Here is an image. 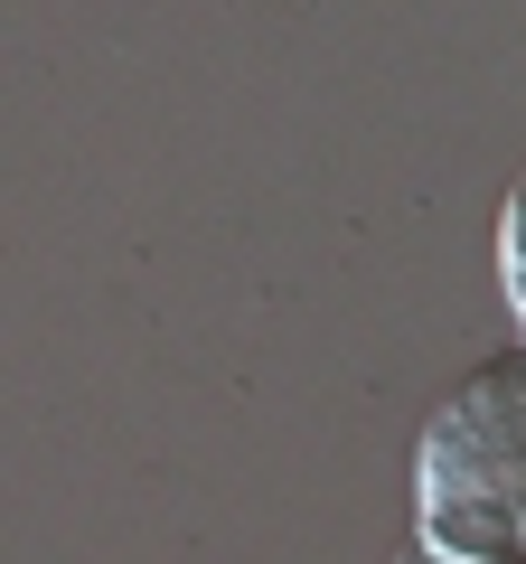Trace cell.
<instances>
[{"instance_id":"obj_2","label":"cell","mask_w":526,"mask_h":564,"mask_svg":"<svg viewBox=\"0 0 526 564\" xmlns=\"http://www.w3.org/2000/svg\"><path fill=\"white\" fill-rule=\"evenodd\" d=\"M498 263H507V302H517V321H526V180H517V198H507V226H498Z\"/></svg>"},{"instance_id":"obj_1","label":"cell","mask_w":526,"mask_h":564,"mask_svg":"<svg viewBox=\"0 0 526 564\" xmlns=\"http://www.w3.org/2000/svg\"><path fill=\"white\" fill-rule=\"evenodd\" d=\"M414 518L442 564L526 555V348H498L432 404L414 452Z\"/></svg>"}]
</instances>
